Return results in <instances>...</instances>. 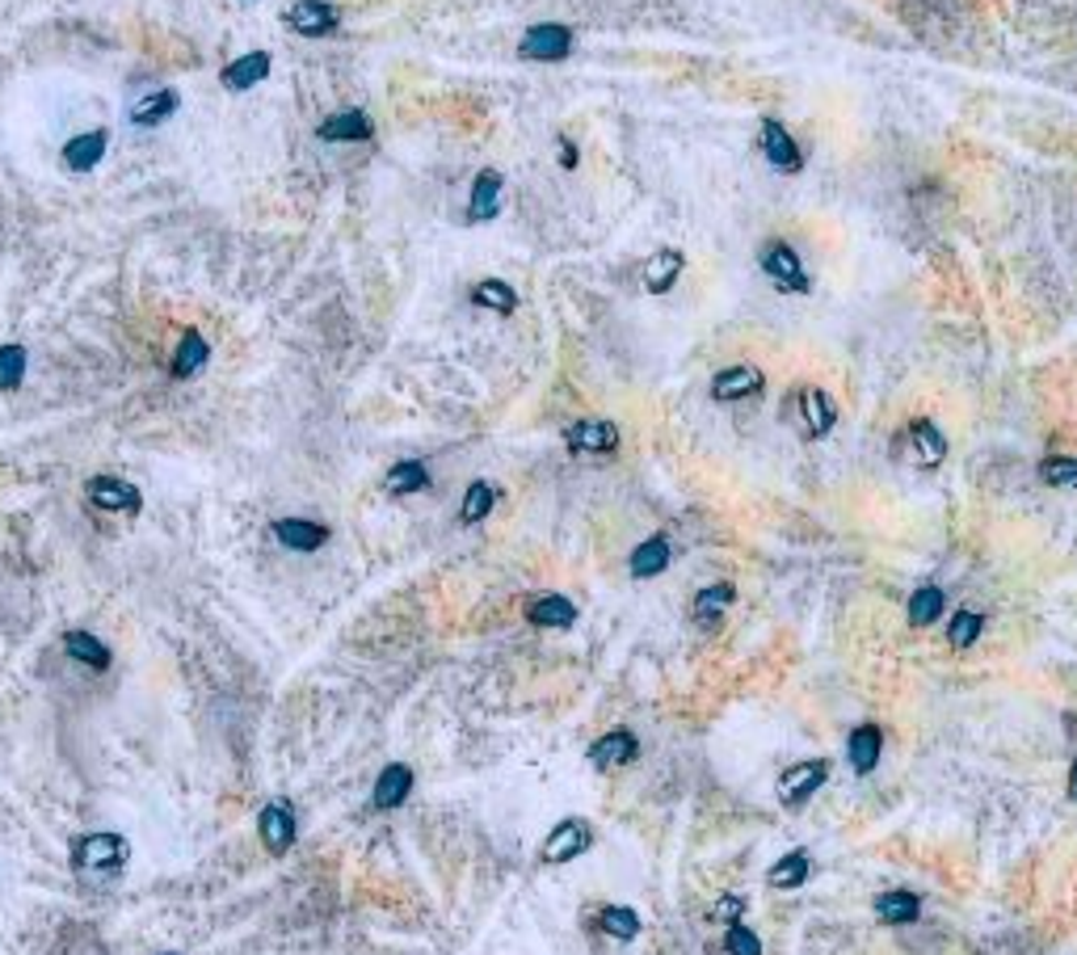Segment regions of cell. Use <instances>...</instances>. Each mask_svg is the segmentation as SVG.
<instances>
[{
	"label": "cell",
	"mask_w": 1077,
	"mask_h": 955,
	"mask_svg": "<svg viewBox=\"0 0 1077 955\" xmlns=\"http://www.w3.org/2000/svg\"><path fill=\"white\" fill-rule=\"evenodd\" d=\"M791 421L804 442H825L838 430V400L821 383H800L791 392Z\"/></svg>",
	"instance_id": "obj_3"
},
{
	"label": "cell",
	"mask_w": 1077,
	"mask_h": 955,
	"mask_svg": "<svg viewBox=\"0 0 1077 955\" xmlns=\"http://www.w3.org/2000/svg\"><path fill=\"white\" fill-rule=\"evenodd\" d=\"M257 837H262V846L270 855H287L290 846H295L299 816H295V809H290L287 800H274V804H265L257 812Z\"/></svg>",
	"instance_id": "obj_12"
},
{
	"label": "cell",
	"mask_w": 1077,
	"mask_h": 955,
	"mask_svg": "<svg viewBox=\"0 0 1077 955\" xmlns=\"http://www.w3.org/2000/svg\"><path fill=\"white\" fill-rule=\"evenodd\" d=\"M337 22H341V13H337V4H329V0H295L287 9V25L295 34H304V39L333 34Z\"/></svg>",
	"instance_id": "obj_15"
},
{
	"label": "cell",
	"mask_w": 1077,
	"mask_h": 955,
	"mask_svg": "<svg viewBox=\"0 0 1077 955\" xmlns=\"http://www.w3.org/2000/svg\"><path fill=\"white\" fill-rule=\"evenodd\" d=\"M825 783H829V758H800V762L783 766L774 795L788 812H800Z\"/></svg>",
	"instance_id": "obj_4"
},
{
	"label": "cell",
	"mask_w": 1077,
	"mask_h": 955,
	"mask_svg": "<svg viewBox=\"0 0 1077 955\" xmlns=\"http://www.w3.org/2000/svg\"><path fill=\"white\" fill-rule=\"evenodd\" d=\"M758 270H762V278H767L779 295H791V299L813 295V274H809V265H804L800 249H795L791 240H783V237L762 240V244H758Z\"/></svg>",
	"instance_id": "obj_2"
},
{
	"label": "cell",
	"mask_w": 1077,
	"mask_h": 955,
	"mask_svg": "<svg viewBox=\"0 0 1077 955\" xmlns=\"http://www.w3.org/2000/svg\"><path fill=\"white\" fill-rule=\"evenodd\" d=\"M502 190H505L502 173L497 168H480L476 182H472V194H468V223L497 219V211H502Z\"/></svg>",
	"instance_id": "obj_16"
},
{
	"label": "cell",
	"mask_w": 1077,
	"mask_h": 955,
	"mask_svg": "<svg viewBox=\"0 0 1077 955\" xmlns=\"http://www.w3.org/2000/svg\"><path fill=\"white\" fill-rule=\"evenodd\" d=\"M712 400L716 405H741V400H758L767 392V371L754 366V362H733V366H719L712 375Z\"/></svg>",
	"instance_id": "obj_7"
},
{
	"label": "cell",
	"mask_w": 1077,
	"mask_h": 955,
	"mask_svg": "<svg viewBox=\"0 0 1077 955\" xmlns=\"http://www.w3.org/2000/svg\"><path fill=\"white\" fill-rule=\"evenodd\" d=\"M177 110H182V97H177V89H152V94H144V97H135V101H131L127 119L135 122V127H161V122H168Z\"/></svg>",
	"instance_id": "obj_22"
},
{
	"label": "cell",
	"mask_w": 1077,
	"mask_h": 955,
	"mask_svg": "<svg viewBox=\"0 0 1077 955\" xmlns=\"http://www.w3.org/2000/svg\"><path fill=\"white\" fill-rule=\"evenodd\" d=\"M270 530L287 551H320L329 544V526L311 523V518H278Z\"/></svg>",
	"instance_id": "obj_21"
},
{
	"label": "cell",
	"mask_w": 1077,
	"mask_h": 955,
	"mask_svg": "<svg viewBox=\"0 0 1077 955\" xmlns=\"http://www.w3.org/2000/svg\"><path fill=\"white\" fill-rule=\"evenodd\" d=\"M408 791H413V766L405 762H387L380 770V779H375V809H400L408 800Z\"/></svg>",
	"instance_id": "obj_26"
},
{
	"label": "cell",
	"mask_w": 1077,
	"mask_h": 955,
	"mask_svg": "<svg viewBox=\"0 0 1077 955\" xmlns=\"http://www.w3.org/2000/svg\"><path fill=\"white\" fill-rule=\"evenodd\" d=\"M573 51V30L560 22H539L530 25L518 43V55L530 59V64H556V59H569Z\"/></svg>",
	"instance_id": "obj_9"
},
{
	"label": "cell",
	"mask_w": 1077,
	"mask_h": 955,
	"mask_svg": "<svg viewBox=\"0 0 1077 955\" xmlns=\"http://www.w3.org/2000/svg\"><path fill=\"white\" fill-rule=\"evenodd\" d=\"M161 955H177V952H161Z\"/></svg>",
	"instance_id": "obj_43"
},
{
	"label": "cell",
	"mask_w": 1077,
	"mask_h": 955,
	"mask_svg": "<svg viewBox=\"0 0 1077 955\" xmlns=\"http://www.w3.org/2000/svg\"><path fill=\"white\" fill-rule=\"evenodd\" d=\"M560 165L569 168V173L581 165V152H576V144L569 140V135H560Z\"/></svg>",
	"instance_id": "obj_41"
},
{
	"label": "cell",
	"mask_w": 1077,
	"mask_h": 955,
	"mask_svg": "<svg viewBox=\"0 0 1077 955\" xmlns=\"http://www.w3.org/2000/svg\"><path fill=\"white\" fill-rule=\"evenodd\" d=\"M68 859L80 883H114L131 863V842L110 830H94V834L73 837Z\"/></svg>",
	"instance_id": "obj_1"
},
{
	"label": "cell",
	"mask_w": 1077,
	"mask_h": 955,
	"mask_svg": "<svg viewBox=\"0 0 1077 955\" xmlns=\"http://www.w3.org/2000/svg\"><path fill=\"white\" fill-rule=\"evenodd\" d=\"M594 770H623V766H631L640 758V737L631 733V728H611V733H602L594 745H590V754H585Z\"/></svg>",
	"instance_id": "obj_13"
},
{
	"label": "cell",
	"mask_w": 1077,
	"mask_h": 955,
	"mask_svg": "<svg viewBox=\"0 0 1077 955\" xmlns=\"http://www.w3.org/2000/svg\"><path fill=\"white\" fill-rule=\"evenodd\" d=\"M265 76H270V51H249V55H240L232 59L228 68H223V89L228 94H244V89H253V85H262Z\"/></svg>",
	"instance_id": "obj_24"
},
{
	"label": "cell",
	"mask_w": 1077,
	"mask_h": 955,
	"mask_svg": "<svg viewBox=\"0 0 1077 955\" xmlns=\"http://www.w3.org/2000/svg\"><path fill=\"white\" fill-rule=\"evenodd\" d=\"M316 135L325 144H366L375 135V122L366 119L362 110H337V114H329L316 127Z\"/></svg>",
	"instance_id": "obj_20"
},
{
	"label": "cell",
	"mask_w": 1077,
	"mask_h": 955,
	"mask_svg": "<svg viewBox=\"0 0 1077 955\" xmlns=\"http://www.w3.org/2000/svg\"><path fill=\"white\" fill-rule=\"evenodd\" d=\"M106 147H110V135H106V127H97V131H85V135H73V140L64 144V165L76 168V173H89V168L101 165Z\"/></svg>",
	"instance_id": "obj_27"
},
{
	"label": "cell",
	"mask_w": 1077,
	"mask_h": 955,
	"mask_svg": "<svg viewBox=\"0 0 1077 955\" xmlns=\"http://www.w3.org/2000/svg\"><path fill=\"white\" fill-rule=\"evenodd\" d=\"M594 846V825L585 821V816H564V821H556V830H551L543 842H539V863H573L581 859L585 850Z\"/></svg>",
	"instance_id": "obj_6"
},
{
	"label": "cell",
	"mask_w": 1077,
	"mask_h": 955,
	"mask_svg": "<svg viewBox=\"0 0 1077 955\" xmlns=\"http://www.w3.org/2000/svg\"><path fill=\"white\" fill-rule=\"evenodd\" d=\"M211 362V345L198 329H186V337L177 341V354H173V375L177 380H194L202 366Z\"/></svg>",
	"instance_id": "obj_32"
},
{
	"label": "cell",
	"mask_w": 1077,
	"mask_h": 955,
	"mask_svg": "<svg viewBox=\"0 0 1077 955\" xmlns=\"http://www.w3.org/2000/svg\"><path fill=\"white\" fill-rule=\"evenodd\" d=\"M25 380V350L22 345H0V392H18Z\"/></svg>",
	"instance_id": "obj_38"
},
{
	"label": "cell",
	"mask_w": 1077,
	"mask_h": 955,
	"mask_svg": "<svg viewBox=\"0 0 1077 955\" xmlns=\"http://www.w3.org/2000/svg\"><path fill=\"white\" fill-rule=\"evenodd\" d=\"M749 901H745L741 892H724L716 905L707 909V922H719V926H733V922H741Z\"/></svg>",
	"instance_id": "obj_40"
},
{
	"label": "cell",
	"mask_w": 1077,
	"mask_h": 955,
	"mask_svg": "<svg viewBox=\"0 0 1077 955\" xmlns=\"http://www.w3.org/2000/svg\"><path fill=\"white\" fill-rule=\"evenodd\" d=\"M947 433L938 430V421L931 417H910L905 421V430H901V454L910 459L913 468H922V472H934V468H943V459H947Z\"/></svg>",
	"instance_id": "obj_5"
},
{
	"label": "cell",
	"mask_w": 1077,
	"mask_h": 955,
	"mask_svg": "<svg viewBox=\"0 0 1077 955\" xmlns=\"http://www.w3.org/2000/svg\"><path fill=\"white\" fill-rule=\"evenodd\" d=\"M880 754H884V728L880 724H871V720H862L850 728V737H846V762L855 775H871L876 766H880Z\"/></svg>",
	"instance_id": "obj_14"
},
{
	"label": "cell",
	"mask_w": 1077,
	"mask_h": 955,
	"mask_svg": "<svg viewBox=\"0 0 1077 955\" xmlns=\"http://www.w3.org/2000/svg\"><path fill=\"white\" fill-rule=\"evenodd\" d=\"M623 442V433L615 421L606 417H581L564 430V447L573 454H615Z\"/></svg>",
	"instance_id": "obj_10"
},
{
	"label": "cell",
	"mask_w": 1077,
	"mask_h": 955,
	"mask_svg": "<svg viewBox=\"0 0 1077 955\" xmlns=\"http://www.w3.org/2000/svg\"><path fill=\"white\" fill-rule=\"evenodd\" d=\"M670 564H673V544L666 535H648L645 544H636L631 556H627V573L636 577V581H652V577L666 573Z\"/></svg>",
	"instance_id": "obj_18"
},
{
	"label": "cell",
	"mask_w": 1077,
	"mask_h": 955,
	"mask_svg": "<svg viewBox=\"0 0 1077 955\" xmlns=\"http://www.w3.org/2000/svg\"><path fill=\"white\" fill-rule=\"evenodd\" d=\"M733 602H737V585H733V581H712V585H703V590L694 594L691 615L699 627H716Z\"/></svg>",
	"instance_id": "obj_23"
},
{
	"label": "cell",
	"mask_w": 1077,
	"mask_h": 955,
	"mask_svg": "<svg viewBox=\"0 0 1077 955\" xmlns=\"http://www.w3.org/2000/svg\"><path fill=\"white\" fill-rule=\"evenodd\" d=\"M594 926H598L606 938H619V943H631V938H640V931H645L640 913L627 905H602L598 918H594Z\"/></svg>",
	"instance_id": "obj_33"
},
{
	"label": "cell",
	"mask_w": 1077,
	"mask_h": 955,
	"mask_svg": "<svg viewBox=\"0 0 1077 955\" xmlns=\"http://www.w3.org/2000/svg\"><path fill=\"white\" fill-rule=\"evenodd\" d=\"M527 623L530 627H573L576 606L564 594H543L527 606Z\"/></svg>",
	"instance_id": "obj_31"
},
{
	"label": "cell",
	"mask_w": 1077,
	"mask_h": 955,
	"mask_svg": "<svg viewBox=\"0 0 1077 955\" xmlns=\"http://www.w3.org/2000/svg\"><path fill=\"white\" fill-rule=\"evenodd\" d=\"M493 505H497V489H493L488 480H472L468 493H463V505H459V523L463 526L484 523V518L493 514Z\"/></svg>",
	"instance_id": "obj_35"
},
{
	"label": "cell",
	"mask_w": 1077,
	"mask_h": 955,
	"mask_svg": "<svg viewBox=\"0 0 1077 955\" xmlns=\"http://www.w3.org/2000/svg\"><path fill=\"white\" fill-rule=\"evenodd\" d=\"M758 147H762V156H767V165L774 173H783V177H800L804 173V147L788 131V122L762 119V127H758Z\"/></svg>",
	"instance_id": "obj_8"
},
{
	"label": "cell",
	"mask_w": 1077,
	"mask_h": 955,
	"mask_svg": "<svg viewBox=\"0 0 1077 955\" xmlns=\"http://www.w3.org/2000/svg\"><path fill=\"white\" fill-rule=\"evenodd\" d=\"M430 489V468L421 459H400L396 468H387L384 493L392 497H413V493H426Z\"/></svg>",
	"instance_id": "obj_30"
},
{
	"label": "cell",
	"mask_w": 1077,
	"mask_h": 955,
	"mask_svg": "<svg viewBox=\"0 0 1077 955\" xmlns=\"http://www.w3.org/2000/svg\"><path fill=\"white\" fill-rule=\"evenodd\" d=\"M472 304L497 311V316H509V311L518 308V290L509 287V283H502V278H484V283L472 287Z\"/></svg>",
	"instance_id": "obj_36"
},
{
	"label": "cell",
	"mask_w": 1077,
	"mask_h": 955,
	"mask_svg": "<svg viewBox=\"0 0 1077 955\" xmlns=\"http://www.w3.org/2000/svg\"><path fill=\"white\" fill-rule=\"evenodd\" d=\"M1040 480L1048 489H1077V454H1044L1040 459Z\"/></svg>",
	"instance_id": "obj_37"
},
{
	"label": "cell",
	"mask_w": 1077,
	"mask_h": 955,
	"mask_svg": "<svg viewBox=\"0 0 1077 955\" xmlns=\"http://www.w3.org/2000/svg\"><path fill=\"white\" fill-rule=\"evenodd\" d=\"M1065 788H1069V800L1077 804V758H1074V766H1069V783H1065Z\"/></svg>",
	"instance_id": "obj_42"
},
{
	"label": "cell",
	"mask_w": 1077,
	"mask_h": 955,
	"mask_svg": "<svg viewBox=\"0 0 1077 955\" xmlns=\"http://www.w3.org/2000/svg\"><path fill=\"white\" fill-rule=\"evenodd\" d=\"M64 652L73 657L76 666H89V669H97V673H106L110 661H114V652L101 645L94 632H80V627H76V632H64Z\"/></svg>",
	"instance_id": "obj_29"
},
{
	"label": "cell",
	"mask_w": 1077,
	"mask_h": 955,
	"mask_svg": "<svg viewBox=\"0 0 1077 955\" xmlns=\"http://www.w3.org/2000/svg\"><path fill=\"white\" fill-rule=\"evenodd\" d=\"M943 632H947V645L956 648V652H968V648L981 640L985 615L972 611V606H959V611H952V619L943 623Z\"/></svg>",
	"instance_id": "obj_34"
},
{
	"label": "cell",
	"mask_w": 1077,
	"mask_h": 955,
	"mask_svg": "<svg viewBox=\"0 0 1077 955\" xmlns=\"http://www.w3.org/2000/svg\"><path fill=\"white\" fill-rule=\"evenodd\" d=\"M724 952L728 955H762V938L749 931L745 922H733V926H724Z\"/></svg>",
	"instance_id": "obj_39"
},
{
	"label": "cell",
	"mask_w": 1077,
	"mask_h": 955,
	"mask_svg": "<svg viewBox=\"0 0 1077 955\" xmlns=\"http://www.w3.org/2000/svg\"><path fill=\"white\" fill-rule=\"evenodd\" d=\"M682 270H686V253H682V249H657V253L640 265L645 290L648 295H670V290L678 287V278H682Z\"/></svg>",
	"instance_id": "obj_17"
},
{
	"label": "cell",
	"mask_w": 1077,
	"mask_h": 955,
	"mask_svg": "<svg viewBox=\"0 0 1077 955\" xmlns=\"http://www.w3.org/2000/svg\"><path fill=\"white\" fill-rule=\"evenodd\" d=\"M809 880H813V850H804V846H795L767 867V888H774V892H795Z\"/></svg>",
	"instance_id": "obj_19"
},
{
	"label": "cell",
	"mask_w": 1077,
	"mask_h": 955,
	"mask_svg": "<svg viewBox=\"0 0 1077 955\" xmlns=\"http://www.w3.org/2000/svg\"><path fill=\"white\" fill-rule=\"evenodd\" d=\"M85 497L94 509H106V514H140L144 509V493L131 484V480H119V476H94L85 484Z\"/></svg>",
	"instance_id": "obj_11"
},
{
	"label": "cell",
	"mask_w": 1077,
	"mask_h": 955,
	"mask_svg": "<svg viewBox=\"0 0 1077 955\" xmlns=\"http://www.w3.org/2000/svg\"><path fill=\"white\" fill-rule=\"evenodd\" d=\"M876 918L884 922V926H910L922 918V897L910 892V888H888L876 897Z\"/></svg>",
	"instance_id": "obj_25"
},
{
	"label": "cell",
	"mask_w": 1077,
	"mask_h": 955,
	"mask_svg": "<svg viewBox=\"0 0 1077 955\" xmlns=\"http://www.w3.org/2000/svg\"><path fill=\"white\" fill-rule=\"evenodd\" d=\"M943 611H947V590L943 585H917L910 594V602H905V619H910V627H934V623L943 619Z\"/></svg>",
	"instance_id": "obj_28"
}]
</instances>
